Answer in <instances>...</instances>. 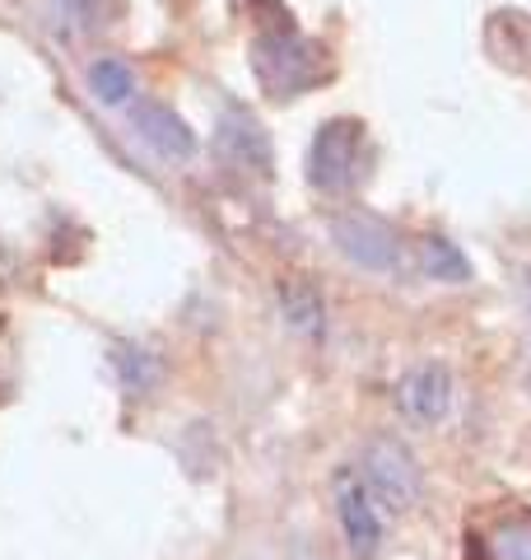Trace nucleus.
I'll list each match as a JSON object with an SVG mask.
<instances>
[{
    "label": "nucleus",
    "mask_w": 531,
    "mask_h": 560,
    "mask_svg": "<svg viewBox=\"0 0 531 560\" xmlns=\"http://www.w3.org/2000/svg\"><path fill=\"white\" fill-rule=\"evenodd\" d=\"M252 70H257L266 94L294 98V94L312 90V84H322L327 51L308 38H298L290 24H275V28H261L252 38Z\"/></svg>",
    "instance_id": "nucleus-1"
},
{
    "label": "nucleus",
    "mask_w": 531,
    "mask_h": 560,
    "mask_svg": "<svg viewBox=\"0 0 531 560\" xmlns=\"http://www.w3.org/2000/svg\"><path fill=\"white\" fill-rule=\"evenodd\" d=\"M280 313H285V323L294 331H304V337H317V331H322V300H317V290L308 280L280 285Z\"/></svg>",
    "instance_id": "nucleus-10"
},
{
    "label": "nucleus",
    "mask_w": 531,
    "mask_h": 560,
    "mask_svg": "<svg viewBox=\"0 0 531 560\" xmlns=\"http://www.w3.org/2000/svg\"><path fill=\"white\" fill-rule=\"evenodd\" d=\"M331 238L364 271H397V261H401L397 230L382 215H374V210H345V215H335Z\"/></svg>",
    "instance_id": "nucleus-4"
},
{
    "label": "nucleus",
    "mask_w": 531,
    "mask_h": 560,
    "mask_svg": "<svg viewBox=\"0 0 531 560\" xmlns=\"http://www.w3.org/2000/svg\"><path fill=\"white\" fill-rule=\"evenodd\" d=\"M489 28L508 33V43H489L494 57H499L504 66H512V70H531V20L527 14L504 10V14H494L489 20Z\"/></svg>",
    "instance_id": "nucleus-11"
},
{
    "label": "nucleus",
    "mask_w": 531,
    "mask_h": 560,
    "mask_svg": "<svg viewBox=\"0 0 531 560\" xmlns=\"http://www.w3.org/2000/svg\"><path fill=\"white\" fill-rule=\"evenodd\" d=\"M88 84H94V94L103 103H127L135 94V75L121 61H94V70H88Z\"/></svg>",
    "instance_id": "nucleus-12"
},
{
    "label": "nucleus",
    "mask_w": 531,
    "mask_h": 560,
    "mask_svg": "<svg viewBox=\"0 0 531 560\" xmlns=\"http://www.w3.org/2000/svg\"><path fill=\"white\" fill-rule=\"evenodd\" d=\"M113 364H117L121 388H127V393H150L154 378H158L154 355H145V350H135V346H121L117 355H113Z\"/></svg>",
    "instance_id": "nucleus-14"
},
{
    "label": "nucleus",
    "mask_w": 531,
    "mask_h": 560,
    "mask_svg": "<svg viewBox=\"0 0 531 560\" xmlns=\"http://www.w3.org/2000/svg\"><path fill=\"white\" fill-rule=\"evenodd\" d=\"M57 5V14L70 24V28H103V24H113L117 20V0H51Z\"/></svg>",
    "instance_id": "nucleus-13"
},
{
    "label": "nucleus",
    "mask_w": 531,
    "mask_h": 560,
    "mask_svg": "<svg viewBox=\"0 0 531 560\" xmlns=\"http://www.w3.org/2000/svg\"><path fill=\"white\" fill-rule=\"evenodd\" d=\"M215 150L228 168H252V173H271V136H266L261 121L228 103L220 113V127H215Z\"/></svg>",
    "instance_id": "nucleus-6"
},
{
    "label": "nucleus",
    "mask_w": 531,
    "mask_h": 560,
    "mask_svg": "<svg viewBox=\"0 0 531 560\" xmlns=\"http://www.w3.org/2000/svg\"><path fill=\"white\" fill-rule=\"evenodd\" d=\"M331 495H335V518H341V533L350 541V551L359 560H374L382 551V518H378V504L368 495V486L359 471L341 467L331 481Z\"/></svg>",
    "instance_id": "nucleus-5"
},
{
    "label": "nucleus",
    "mask_w": 531,
    "mask_h": 560,
    "mask_svg": "<svg viewBox=\"0 0 531 560\" xmlns=\"http://www.w3.org/2000/svg\"><path fill=\"white\" fill-rule=\"evenodd\" d=\"M485 560H531V510L504 514L481 541Z\"/></svg>",
    "instance_id": "nucleus-9"
},
{
    "label": "nucleus",
    "mask_w": 531,
    "mask_h": 560,
    "mask_svg": "<svg viewBox=\"0 0 531 560\" xmlns=\"http://www.w3.org/2000/svg\"><path fill=\"white\" fill-rule=\"evenodd\" d=\"M131 131L168 164H182V160L197 154V136L187 131V121L173 108H164V103H154V98H140L131 108Z\"/></svg>",
    "instance_id": "nucleus-7"
},
{
    "label": "nucleus",
    "mask_w": 531,
    "mask_h": 560,
    "mask_svg": "<svg viewBox=\"0 0 531 560\" xmlns=\"http://www.w3.org/2000/svg\"><path fill=\"white\" fill-rule=\"evenodd\" d=\"M397 401H401V411L415 420V425H438L442 416H448L452 407V374L442 370V364H415L411 374L401 378V388H397Z\"/></svg>",
    "instance_id": "nucleus-8"
},
{
    "label": "nucleus",
    "mask_w": 531,
    "mask_h": 560,
    "mask_svg": "<svg viewBox=\"0 0 531 560\" xmlns=\"http://www.w3.org/2000/svg\"><path fill=\"white\" fill-rule=\"evenodd\" d=\"M359 477L368 486V495H374L387 514L415 510V500H420V490H424L420 458L397 440V434H374V440L364 444Z\"/></svg>",
    "instance_id": "nucleus-2"
},
{
    "label": "nucleus",
    "mask_w": 531,
    "mask_h": 560,
    "mask_svg": "<svg viewBox=\"0 0 531 560\" xmlns=\"http://www.w3.org/2000/svg\"><path fill=\"white\" fill-rule=\"evenodd\" d=\"M359 145L364 127L350 117H331L327 127H317L312 150H308V178L322 191H345L359 178Z\"/></svg>",
    "instance_id": "nucleus-3"
},
{
    "label": "nucleus",
    "mask_w": 531,
    "mask_h": 560,
    "mask_svg": "<svg viewBox=\"0 0 531 560\" xmlns=\"http://www.w3.org/2000/svg\"><path fill=\"white\" fill-rule=\"evenodd\" d=\"M424 267L434 271V280H467L471 276V261L457 253L448 238H429V243H424Z\"/></svg>",
    "instance_id": "nucleus-15"
}]
</instances>
